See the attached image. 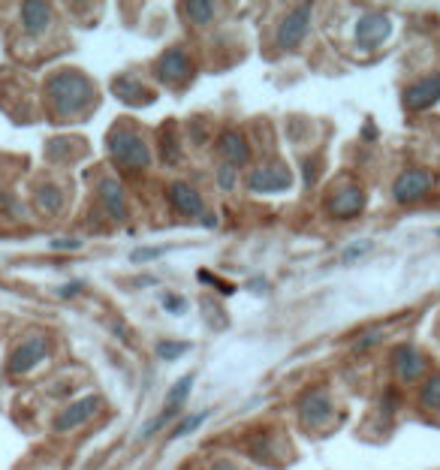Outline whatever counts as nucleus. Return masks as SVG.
<instances>
[{"label":"nucleus","instance_id":"nucleus-38","mask_svg":"<svg viewBox=\"0 0 440 470\" xmlns=\"http://www.w3.org/2000/svg\"><path fill=\"white\" fill-rule=\"evenodd\" d=\"M202 224L211 230V226H217V217H215V215H205V217H202Z\"/></svg>","mask_w":440,"mask_h":470},{"label":"nucleus","instance_id":"nucleus-34","mask_svg":"<svg viewBox=\"0 0 440 470\" xmlns=\"http://www.w3.org/2000/svg\"><path fill=\"white\" fill-rule=\"evenodd\" d=\"M163 254H166V247H136V251L130 254V260L133 262H151V260H160Z\"/></svg>","mask_w":440,"mask_h":470},{"label":"nucleus","instance_id":"nucleus-9","mask_svg":"<svg viewBox=\"0 0 440 470\" xmlns=\"http://www.w3.org/2000/svg\"><path fill=\"white\" fill-rule=\"evenodd\" d=\"M365 202H368L365 190L347 181V185L335 187L332 196L326 200V215L332 220H356L365 211Z\"/></svg>","mask_w":440,"mask_h":470},{"label":"nucleus","instance_id":"nucleus-4","mask_svg":"<svg viewBox=\"0 0 440 470\" xmlns=\"http://www.w3.org/2000/svg\"><path fill=\"white\" fill-rule=\"evenodd\" d=\"M296 413L305 428H326L335 416V401L326 386H311L296 398Z\"/></svg>","mask_w":440,"mask_h":470},{"label":"nucleus","instance_id":"nucleus-14","mask_svg":"<svg viewBox=\"0 0 440 470\" xmlns=\"http://www.w3.org/2000/svg\"><path fill=\"white\" fill-rule=\"evenodd\" d=\"M217 151H220V157H224L226 166H232V169L251 166L254 148H251V142H247V136L241 133V130H224V133L217 136Z\"/></svg>","mask_w":440,"mask_h":470},{"label":"nucleus","instance_id":"nucleus-26","mask_svg":"<svg viewBox=\"0 0 440 470\" xmlns=\"http://www.w3.org/2000/svg\"><path fill=\"white\" fill-rule=\"evenodd\" d=\"M190 350H193V344H190V341H157V347H154V352H157L160 359H166V362L181 359Z\"/></svg>","mask_w":440,"mask_h":470},{"label":"nucleus","instance_id":"nucleus-33","mask_svg":"<svg viewBox=\"0 0 440 470\" xmlns=\"http://www.w3.org/2000/svg\"><path fill=\"white\" fill-rule=\"evenodd\" d=\"M196 277H200V281H205V284H211L217 292H226V296H232V292H236V286H232V284H224L220 277L211 275L209 269H200V271H196Z\"/></svg>","mask_w":440,"mask_h":470},{"label":"nucleus","instance_id":"nucleus-23","mask_svg":"<svg viewBox=\"0 0 440 470\" xmlns=\"http://www.w3.org/2000/svg\"><path fill=\"white\" fill-rule=\"evenodd\" d=\"M157 148H160V160H163L166 166H178L181 163V142H178V136H170V124L160 130Z\"/></svg>","mask_w":440,"mask_h":470},{"label":"nucleus","instance_id":"nucleus-1","mask_svg":"<svg viewBox=\"0 0 440 470\" xmlns=\"http://www.w3.org/2000/svg\"><path fill=\"white\" fill-rule=\"evenodd\" d=\"M46 100L55 118L70 121V118L85 115L97 100V87L82 70H57L46 79Z\"/></svg>","mask_w":440,"mask_h":470},{"label":"nucleus","instance_id":"nucleus-5","mask_svg":"<svg viewBox=\"0 0 440 470\" xmlns=\"http://www.w3.org/2000/svg\"><path fill=\"white\" fill-rule=\"evenodd\" d=\"M435 187H437L435 172H431L429 166H413V169H405V172L395 178L392 200L398 205H413V202L425 200Z\"/></svg>","mask_w":440,"mask_h":470},{"label":"nucleus","instance_id":"nucleus-36","mask_svg":"<svg viewBox=\"0 0 440 470\" xmlns=\"http://www.w3.org/2000/svg\"><path fill=\"white\" fill-rule=\"evenodd\" d=\"M51 247H55V251H79V247H82V239H51Z\"/></svg>","mask_w":440,"mask_h":470},{"label":"nucleus","instance_id":"nucleus-27","mask_svg":"<svg viewBox=\"0 0 440 470\" xmlns=\"http://www.w3.org/2000/svg\"><path fill=\"white\" fill-rule=\"evenodd\" d=\"M371 247H374V241L371 239H356V241H350L347 247H344V262H359V260H365V256L371 254Z\"/></svg>","mask_w":440,"mask_h":470},{"label":"nucleus","instance_id":"nucleus-16","mask_svg":"<svg viewBox=\"0 0 440 470\" xmlns=\"http://www.w3.org/2000/svg\"><path fill=\"white\" fill-rule=\"evenodd\" d=\"M55 21V6L42 0H25L19 6V25L27 36H42Z\"/></svg>","mask_w":440,"mask_h":470},{"label":"nucleus","instance_id":"nucleus-7","mask_svg":"<svg viewBox=\"0 0 440 470\" xmlns=\"http://www.w3.org/2000/svg\"><path fill=\"white\" fill-rule=\"evenodd\" d=\"M392 371L398 377V383L416 386L420 380L429 377V356L420 347H413V344H401L392 352Z\"/></svg>","mask_w":440,"mask_h":470},{"label":"nucleus","instance_id":"nucleus-17","mask_svg":"<svg viewBox=\"0 0 440 470\" xmlns=\"http://www.w3.org/2000/svg\"><path fill=\"white\" fill-rule=\"evenodd\" d=\"M97 196L102 202V208H106V215L115 220V224H124V220L130 217V208H127V193H124L121 181L118 178H102L97 185Z\"/></svg>","mask_w":440,"mask_h":470},{"label":"nucleus","instance_id":"nucleus-18","mask_svg":"<svg viewBox=\"0 0 440 470\" xmlns=\"http://www.w3.org/2000/svg\"><path fill=\"white\" fill-rule=\"evenodd\" d=\"M112 91H115V97L124 100L127 106H133V109L151 106V102H154V91H148V87L139 82L136 76H130V72H124V76L115 79Z\"/></svg>","mask_w":440,"mask_h":470},{"label":"nucleus","instance_id":"nucleus-2","mask_svg":"<svg viewBox=\"0 0 440 470\" xmlns=\"http://www.w3.org/2000/svg\"><path fill=\"white\" fill-rule=\"evenodd\" d=\"M106 151H109V157H112V163L127 175L148 172L154 163L151 145L145 142V136L139 133V130L127 127V124H118V127L109 130Z\"/></svg>","mask_w":440,"mask_h":470},{"label":"nucleus","instance_id":"nucleus-6","mask_svg":"<svg viewBox=\"0 0 440 470\" xmlns=\"http://www.w3.org/2000/svg\"><path fill=\"white\" fill-rule=\"evenodd\" d=\"M311 4H302L296 6L292 12L281 19V25H277V34H275V42L281 51H296L302 42L307 40V31H311Z\"/></svg>","mask_w":440,"mask_h":470},{"label":"nucleus","instance_id":"nucleus-3","mask_svg":"<svg viewBox=\"0 0 440 470\" xmlns=\"http://www.w3.org/2000/svg\"><path fill=\"white\" fill-rule=\"evenodd\" d=\"M154 76H157L160 85L185 87L196 76V64L185 46H170L166 51H160V57L154 61Z\"/></svg>","mask_w":440,"mask_h":470},{"label":"nucleus","instance_id":"nucleus-31","mask_svg":"<svg viewBox=\"0 0 440 470\" xmlns=\"http://www.w3.org/2000/svg\"><path fill=\"white\" fill-rule=\"evenodd\" d=\"M160 305H163L166 314H172V317H185L187 314V299L178 296V292H166V296L160 299Z\"/></svg>","mask_w":440,"mask_h":470},{"label":"nucleus","instance_id":"nucleus-40","mask_svg":"<svg viewBox=\"0 0 440 470\" xmlns=\"http://www.w3.org/2000/svg\"><path fill=\"white\" fill-rule=\"evenodd\" d=\"M437 235H440V230H437Z\"/></svg>","mask_w":440,"mask_h":470},{"label":"nucleus","instance_id":"nucleus-12","mask_svg":"<svg viewBox=\"0 0 440 470\" xmlns=\"http://www.w3.org/2000/svg\"><path fill=\"white\" fill-rule=\"evenodd\" d=\"M102 407V398L100 395H85V398H76L70 401L67 407L61 410V413L55 416V431H61V435H67V431H76L82 428L94 420V416L100 413Z\"/></svg>","mask_w":440,"mask_h":470},{"label":"nucleus","instance_id":"nucleus-35","mask_svg":"<svg viewBox=\"0 0 440 470\" xmlns=\"http://www.w3.org/2000/svg\"><path fill=\"white\" fill-rule=\"evenodd\" d=\"M317 169H320V160L317 157H307L302 163V172H305V187H314L317 185Z\"/></svg>","mask_w":440,"mask_h":470},{"label":"nucleus","instance_id":"nucleus-32","mask_svg":"<svg viewBox=\"0 0 440 470\" xmlns=\"http://www.w3.org/2000/svg\"><path fill=\"white\" fill-rule=\"evenodd\" d=\"M383 337H386L383 332H365V335L353 344V352H356V356H362V352L380 347V344H383Z\"/></svg>","mask_w":440,"mask_h":470},{"label":"nucleus","instance_id":"nucleus-21","mask_svg":"<svg viewBox=\"0 0 440 470\" xmlns=\"http://www.w3.org/2000/svg\"><path fill=\"white\" fill-rule=\"evenodd\" d=\"M420 407L422 413L440 420V374H429L420 386Z\"/></svg>","mask_w":440,"mask_h":470},{"label":"nucleus","instance_id":"nucleus-11","mask_svg":"<svg viewBox=\"0 0 440 470\" xmlns=\"http://www.w3.org/2000/svg\"><path fill=\"white\" fill-rule=\"evenodd\" d=\"M392 31H395V25H392L390 12H365V16H359L356 21L353 40L362 49H380L392 36Z\"/></svg>","mask_w":440,"mask_h":470},{"label":"nucleus","instance_id":"nucleus-15","mask_svg":"<svg viewBox=\"0 0 440 470\" xmlns=\"http://www.w3.org/2000/svg\"><path fill=\"white\" fill-rule=\"evenodd\" d=\"M166 200H170L172 211H178L181 217H200V220L205 217L202 193L193 185H187V181H172V185L166 187Z\"/></svg>","mask_w":440,"mask_h":470},{"label":"nucleus","instance_id":"nucleus-20","mask_svg":"<svg viewBox=\"0 0 440 470\" xmlns=\"http://www.w3.org/2000/svg\"><path fill=\"white\" fill-rule=\"evenodd\" d=\"M34 205L42 215H61L64 211V190L57 185H40L34 193Z\"/></svg>","mask_w":440,"mask_h":470},{"label":"nucleus","instance_id":"nucleus-39","mask_svg":"<svg viewBox=\"0 0 440 470\" xmlns=\"http://www.w3.org/2000/svg\"><path fill=\"white\" fill-rule=\"evenodd\" d=\"M254 290H256V292H266V281H262V277H256V281H254Z\"/></svg>","mask_w":440,"mask_h":470},{"label":"nucleus","instance_id":"nucleus-28","mask_svg":"<svg viewBox=\"0 0 440 470\" xmlns=\"http://www.w3.org/2000/svg\"><path fill=\"white\" fill-rule=\"evenodd\" d=\"M215 185H217V190H224V193L236 190V185H239V169L220 163V166H217V172H215Z\"/></svg>","mask_w":440,"mask_h":470},{"label":"nucleus","instance_id":"nucleus-30","mask_svg":"<svg viewBox=\"0 0 440 470\" xmlns=\"http://www.w3.org/2000/svg\"><path fill=\"white\" fill-rule=\"evenodd\" d=\"M401 410V392L395 386L383 389V398H380V413L383 416H395Z\"/></svg>","mask_w":440,"mask_h":470},{"label":"nucleus","instance_id":"nucleus-29","mask_svg":"<svg viewBox=\"0 0 440 470\" xmlns=\"http://www.w3.org/2000/svg\"><path fill=\"white\" fill-rule=\"evenodd\" d=\"M172 420H175V413H170V410H160V413L154 416V420H148V422L142 425V431H139V440H148V437H154L160 428H163V425H170Z\"/></svg>","mask_w":440,"mask_h":470},{"label":"nucleus","instance_id":"nucleus-22","mask_svg":"<svg viewBox=\"0 0 440 470\" xmlns=\"http://www.w3.org/2000/svg\"><path fill=\"white\" fill-rule=\"evenodd\" d=\"M193 374H185V377H178L175 383L170 386V392H166V401H163V410H170V413H178L181 407L187 404L190 392H193Z\"/></svg>","mask_w":440,"mask_h":470},{"label":"nucleus","instance_id":"nucleus-25","mask_svg":"<svg viewBox=\"0 0 440 470\" xmlns=\"http://www.w3.org/2000/svg\"><path fill=\"white\" fill-rule=\"evenodd\" d=\"M46 157L51 163H70L72 160V142L67 136H57L46 145Z\"/></svg>","mask_w":440,"mask_h":470},{"label":"nucleus","instance_id":"nucleus-19","mask_svg":"<svg viewBox=\"0 0 440 470\" xmlns=\"http://www.w3.org/2000/svg\"><path fill=\"white\" fill-rule=\"evenodd\" d=\"M178 12L185 16L193 27H209L217 16V6L211 0H187V4L178 6Z\"/></svg>","mask_w":440,"mask_h":470},{"label":"nucleus","instance_id":"nucleus-10","mask_svg":"<svg viewBox=\"0 0 440 470\" xmlns=\"http://www.w3.org/2000/svg\"><path fill=\"white\" fill-rule=\"evenodd\" d=\"M46 359H49V341H46V335H31V337H25V341H21L19 347L10 352V362H6V368H10V374L21 377V374H31L36 365H42Z\"/></svg>","mask_w":440,"mask_h":470},{"label":"nucleus","instance_id":"nucleus-37","mask_svg":"<svg viewBox=\"0 0 440 470\" xmlns=\"http://www.w3.org/2000/svg\"><path fill=\"white\" fill-rule=\"evenodd\" d=\"M82 290H85L82 281H72V284H67V286H61L57 292H61L64 299H70V296H76V292H82Z\"/></svg>","mask_w":440,"mask_h":470},{"label":"nucleus","instance_id":"nucleus-24","mask_svg":"<svg viewBox=\"0 0 440 470\" xmlns=\"http://www.w3.org/2000/svg\"><path fill=\"white\" fill-rule=\"evenodd\" d=\"M209 416H211V410H202V413H190L187 420H181V422L170 431V437H172V440H178V437L193 435L196 428H202V425L209 422Z\"/></svg>","mask_w":440,"mask_h":470},{"label":"nucleus","instance_id":"nucleus-13","mask_svg":"<svg viewBox=\"0 0 440 470\" xmlns=\"http://www.w3.org/2000/svg\"><path fill=\"white\" fill-rule=\"evenodd\" d=\"M437 102H440V72H429V76L416 79L405 91V109L413 115L429 112Z\"/></svg>","mask_w":440,"mask_h":470},{"label":"nucleus","instance_id":"nucleus-8","mask_svg":"<svg viewBox=\"0 0 440 470\" xmlns=\"http://www.w3.org/2000/svg\"><path fill=\"white\" fill-rule=\"evenodd\" d=\"M290 187H292V172L284 163H266L247 172V190L251 193L271 196V193H287Z\"/></svg>","mask_w":440,"mask_h":470}]
</instances>
